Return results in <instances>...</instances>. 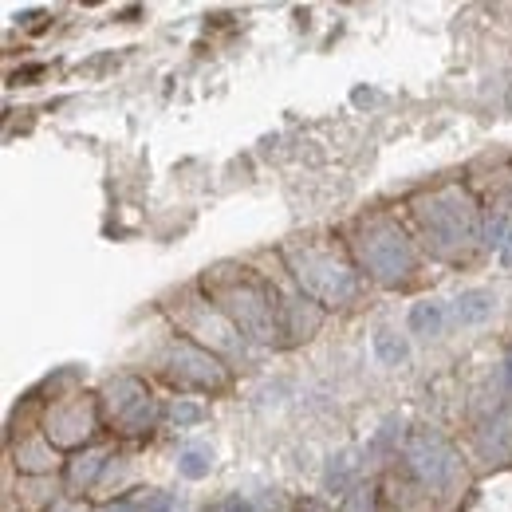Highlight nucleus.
I'll return each mask as SVG.
<instances>
[{
	"label": "nucleus",
	"mask_w": 512,
	"mask_h": 512,
	"mask_svg": "<svg viewBox=\"0 0 512 512\" xmlns=\"http://www.w3.org/2000/svg\"><path fill=\"white\" fill-rule=\"evenodd\" d=\"M422 225L430 233V241L442 249V253H461L469 249L477 237H481V217H477V205L473 197L457 186L434 193L422 209Z\"/></svg>",
	"instance_id": "obj_1"
},
{
	"label": "nucleus",
	"mask_w": 512,
	"mask_h": 512,
	"mask_svg": "<svg viewBox=\"0 0 512 512\" xmlns=\"http://www.w3.org/2000/svg\"><path fill=\"white\" fill-rule=\"evenodd\" d=\"M217 300L221 308L229 312V320L237 323L245 335H253L256 343H272L276 339V320H272V296L249 280H229V284H217Z\"/></svg>",
	"instance_id": "obj_2"
},
{
	"label": "nucleus",
	"mask_w": 512,
	"mask_h": 512,
	"mask_svg": "<svg viewBox=\"0 0 512 512\" xmlns=\"http://www.w3.org/2000/svg\"><path fill=\"white\" fill-rule=\"evenodd\" d=\"M292 268H296V280L304 284L308 296H316L320 304H347L355 296V276L343 260H335L331 253H316V249H304V253H288Z\"/></svg>",
	"instance_id": "obj_3"
},
{
	"label": "nucleus",
	"mask_w": 512,
	"mask_h": 512,
	"mask_svg": "<svg viewBox=\"0 0 512 512\" xmlns=\"http://www.w3.org/2000/svg\"><path fill=\"white\" fill-rule=\"evenodd\" d=\"M359 253L367 260V268L375 272V280H383V284L406 280L410 268H414V249H410V241H406L402 229H394L390 221H375V225L363 233Z\"/></svg>",
	"instance_id": "obj_4"
},
{
	"label": "nucleus",
	"mask_w": 512,
	"mask_h": 512,
	"mask_svg": "<svg viewBox=\"0 0 512 512\" xmlns=\"http://www.w3.org/2000/svg\"><path fill=\"white\" fill-rule=\"evenodd\" d=\"M406 465L414 469V477H418L422 485L442 489V485H449V477H453V469H457V457H453V449L446 446L442 434H434V430H414V434L406 438Z\"/></svg>",
	"instance_id": "obj_5"
},
{
	"label": "nucleus",
	"mask_w": 512,
	"mask_h": 512,
	"mask_svg": "<svg viewBox=\"0 0 512 512\" xmlns=\"http://www.w3.org/2000/svg\"><path fill=\"white\" fill-rule=\"evenodd\" d=\"M107 402H111V410H115V418H119V426L127 430V434H146L150 426H154V398L146 394V386L138 383V379H119V383L107 386Z\"/></svg>",
	"instance_id": "obj_6"
},
{
	"label": "nucleus",
	"mask_w": 512,
	"mask_h": 512,
	"mask_svg": "<svg viewBox=\"0 0 512 512\" xmlns=\"http://www.w3.org/2000/svg\"><path fill=\"white\" fill-rule=\"evenodd\" d=\"M170 379L190 386H213L217 390V386H225V367L209 351L190 347V343H178L170 351Z\"/></svg>",
	"instance_id": "obj_7"
},
{
	"label": "nucleus",
	"mask_w": 512,
	"mask_h": 512,
	"mask_svg": "<svg viewBox=\"0 0 512 512\" xmlns=\"http://www.w3.org/2000/svg\"><path fill=\"white\" fill-rule=\"evenodd\" d=\"M481 453L493 457V461H505V457L512 453V410L509 406H505L497 418L485 422V430H481Z\"/></svg>",
	"instance_id": "obj_8"
},
{
	"label": "nucleus",
	"mask_w": 512,
	"mask_h": 512,
	"mask_svg": "<svg viewBox=\"0 0 512 512\" xmlns=\"http://www.w3.org/2000/svg\"><path fill=\"white\" fill-rule=\"evenodd\" d=\"M493 292L489 288H469V292H461L457 300H453V320L461 323V327H473V323H485L493 316Z\"/></svg>",
	"instance_id": "obj_9"
},
{
	"label": "nucleus",
	"mask_w": 512,
	"mask_h": 512,
	"mask_svg": "<svg viewBox=\"0 0 512 512\" xmlns=\"http://www.w3.org/2000/svg\"><path fill=\"white\" fill-rule=\"evenodd\" d=\"M442 327H446V308L442 304L422 300V304L410 308V331L414 335H442Z\"/></svg>",
	"instance_id": "obj_10"
},
{
	"label": "nucleus",
	"mask_w": 512,
	"mask_h": 512,
	"mask_svg": "<svg viewBox=\"0 0 512 512\" xmlns=\"http://www.w3.org/2000/svg\"><path fill=\"white\" fill-rule=\"evenodd\" d=\"M209 449H201V446H190V449H182L178 453V473L182 477H190V481H201V477H209Z\"/></svg>",
	"instance_id": "obj_11"
},
{
	"label": "nucleus",
	"mask_w": 512,
	"mask_h": 512,
	"mask_svg": "<svg viewBox=\"0 0 512 512\" xmlns=\"http://www.w3.org/2000/svg\"><path fill=\"white\" fill-rule=\"evenodd\" d=\"M375 355L383 359L386 367H398V363L406 359V343H402L394 331H379V335H375Z\"/></svg>",
	"instance_id": "obj_12"
},
{
	"label": "nucleus",
	"mask_w": 512,
	"mask_h": 512,
	"mask_svg": "<svg viewBox=\"0 0 512 512\" xmlns=\"http://www.w3.org/2000/svg\"><path fill=\"white\" fill-rule=\"evenodd\" d=\"M99 469H103V453H99V449H95V453H83V457L71 465V481H75V485H91Z\"/></svg>",
	"instance_id": "obj_13"
},
{
	"label": "nucleus",
	"mask_w": 512,
	"mask_h": 512,
	"mask_svg": "<svg viewBox=\"0 0 512 512\" xmlns=\"http://www.w3.org/2000/svg\"><path fill=\"white\" fill-rule=\"evenodd\" d=\"M170 418H174V426L182 430V426H193V422H201V418H205V410H201V406H193V402H178Z\"/></svg>",
	"instance_id": "obj_14"
},
{
	"label": "nucleus",
	"mask_w": 512,
	"mask_h": 512,
	"mask_svg": "<svg viewBox=\"0 0 512 512\" xmlns=\"http://www.w3.org/2000/svg\"><path fill=\"white\" fill-rule=\"evenodd\" d=\"M501 260L512 264V225H509V233H505V241H501Z\"/></svg>",
	"instance_id": "obj_15"
},
{
	"label": "nucleus",
	"mask_w": 512,
	"mask_h": 512,
	"mask_svg": "<svg viewBox=\"0 0 512 512\" xmlns=\"http://www.w3.org/2000/svg\"><path fill=\"white\" fill-rule=\"evenodd\" d=\"M150 512H178V509H174V501H158V505H154Z\"/></svg>",
	"instance_id": "obj_16"
},
{
	"label": "nucleus",
	"mask_w": 512,
	"mask_h": 512,
	"mask_svg": "<svg viewBox=\"0 0 512 512\" xmlns=\"http://www.w3.org/2000/svg\"><path fill=\"white\" fill-rule=\"evenodd\" d=\"M505 379H509V402H512V355H509V363H505Z\"/></svg>",
	"instance_id": "obj_17"
},
{
	"label": "nucleus",
	"mask_w": 512,
	"mask_h": 512,
	"mask_svg": "<svg viewBox=\"0 0 512 512\" xmlns=\"http://www.w3.org/2000/svg\"><path fill=\"white\" fill-rule=\"evenodd\" d=\"M221 512H249V509H241V505L233 501V505H225V509H221Z\"/></svg>",
	"instance_id": "obj_18"
},
{
	"label": "nucleus",
	"mask_w": 512,
	"mask_h": 512,
	"mask_svg": "<svg viewBox=\"0 0 512 512\" xmlns=\"http://www.w3.org/2000/svg\"><path fill=\"white\" fill-rule=\"evenodd\" d=\"M107 512H130V505H115V509H107Z\"/></svg>",
	"instance_id": "obj_19"
}]
</instances>
